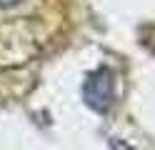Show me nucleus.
Returning <instances> with one entry per match:
<instances>
[{"instance_id":"obj_2","label":"nucleus","mask_w":155,"mask_h":150,"mask_svg":"<svg viewBox=\"0 0 155 150\" xmlns=\"http://www.w3.org/2000/svg\"><path fill=\"white\" fill-rule=\"evenodd\" d=\"M18 3H20V0H0V8H13Z\"/></svg>"},{"instance_id":"obj_1","label":"nucleus","mask_w":155,"mask_h":150,"mask_svg":"<svg viewBox=\"0 0 155 150\" xmlns=\"http://www.w3.org/2000/svg\"><path fill=\"white\" fill-rule=\"evenodd\" d=\"M83 98L93 110L105 113L115 100V75H113V70L100 68L95 73H90L88 80H85V85H83Z\"/></svg>"}]
</instances>
